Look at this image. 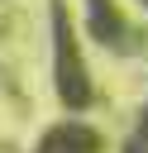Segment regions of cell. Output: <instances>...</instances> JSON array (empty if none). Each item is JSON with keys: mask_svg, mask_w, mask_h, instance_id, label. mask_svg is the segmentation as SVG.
I'll use <instances>...</instances> for the list:
<instances>
[{"mask_svg": "<svg viewBox=\"0 0 148 153\" xmlns=\"http://www.w3.org/2000/svg\"><path fill=\"white\" fill-rule=\"evenodd\" d=\"M86 24H91V33H95V43H105V48H129V24H124V14L115 10V0H86Z\"/></svg>", "mask_w": 148, "mask_h": 153, "instance_id": "2", "label": "cell"}, {"mask_svg": "<svg viewBox=\"0 0 148 153\" xmlns=\"http://www.w3.org/2000/svg\"><path fill=\"white\" fill-rule=\"evenodd\" d=\"M53 81H57V96H62L67 110H86L91 105V76L81 67L76 33H72V19H67L62 0H53Z\"/></svg>", "mask_w": 148, "mask_h": 153, "instance_id": "1", "label": "cell"}, {"mask_svg": "<svg viewBox=\"0 0 148 153\" xmlns=\"http://www.w3.org/2000/svg\"><path fill=\"white\" fill-rule=\"evenodd\" d=\"M38 153H100V134L86 124H57L38 143Z\"/></svg>", "mask_w": 148, "mask_h": 153, "instance_id": "3", "label": "cell"}, {"mask_svg": "<svg viewBox=\"0 0 148 153\" xmlns=\"http://www.w3.org/2000/svg\"><path fill=\"white\" fill-rule=\"evenodd\" d=\"M143 5H148V0H143Z\"/></svg>", "mask_w": 148, "mask_h": 153, "instance_id": "4", "label": "cell"}]
</instances>
